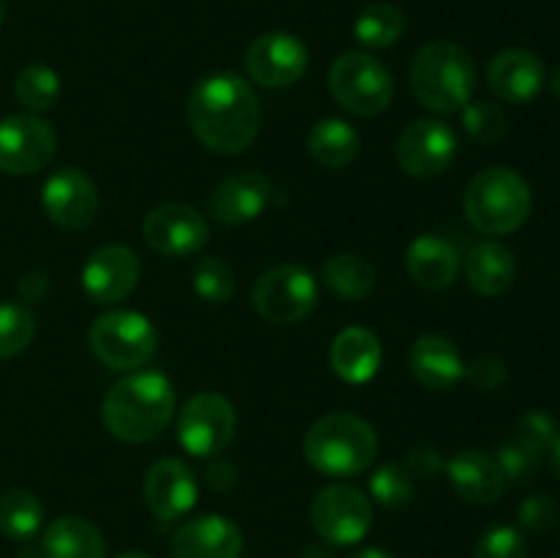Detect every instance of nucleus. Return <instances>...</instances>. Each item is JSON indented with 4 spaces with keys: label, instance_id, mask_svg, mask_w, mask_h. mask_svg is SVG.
<instances>
[{
    "label": "nucleus",
    "instance_id": "9b49d317",
    "mask_svg": "<svg viewBox=\"0 0 560 558\" xmlns=\"http://www.w3.org/2000/svg\"><path fill=\"white\" fill-rule=\"evenodd\" d=\"M58 135L42 115H9L0 118V173L33 175L55 156Z\"/></svg>",
    "mask_w": 560,
    "mask_h": 558
},
{
    "label": "nucleus",
    "instance_id": "f3484780",
    "mask_svg": "<svg viewBox=\"0 0 560 558\" xmlns=\"http://www.w3.org/2000/svg\"><path fill=\"white\" fill-rule=\"evenodd\" d=\"M271 200V178L257 173V170H244V173H235L224 178L222 184H217V189L208 197V213H211L213 222L235 228V224H246L262 217Z\"/></svg>",
    "mask_w": 560,
    "mask_h": 558
},
{
    "label": "nucleus",
    "instance_id": "f704fd0d",
    "mask_svg": "<svg viewBox=\"0 0 560 558\" xmlns=\"http://www.w3.org/2000/svg\"><path fill=\"white\" fill-rule=\"evenodd\" d=\"M459 113H463L465 131H468L474 140L492 146V142H501L503 137L509 135V118L498 104L474 102V98H470Z\"/></svg>",
    "mask_w": 560,
    "mask_h": 558
},
{
    "label": "nucleus",
    "instance_id": "e433bc0d",
    "mask_svg": "<svg viewBox=\"0 0 560 558\" xmlns=\"http://www.w3.org/2000/svg\"><path fill=\"white\" fill-rule=\"evenodd\" d=\"M474 558H528V545L512 525H492L476 542Z\"/></svg>",
    "mask_w": 560,
    "mask_h": 558
},
{
    "label": "nucleus",
    "instance_id": "6e6552de",
    "mask_svg": "<svg viewBox=\"0 0 560 558\" xmlns=\"http://www.w3.org/2000/svg\"><path fill=\"white\" fill-rule=\"evenodd\" d=\"M317 279L295 263L268 268L252 288V306L273 326H295L306 321L317 306Z\"/></svg>",
    "mask_w": 560,
    "mask_h": 558
},
{
    "label": "nucleus",
    "instance_id": "5701e85b",
    "mask_svg": "<svg viewBox=\"0 0 560 558\" xmlns=\"http://www.w3.org/2000/svg\"><path fill=\"white\" fill-rule=\"evenodd\" d=\"M405 268L419 288L446 290L459 274V252L443 235L421 233L405 252Z\"/></svg>",
    "mask_w": 560,
    "mask_h": 558
},
{
    "label": "nucleus",
    "instance_id": "a211bd4d",
    "mask_svg": "<svg viewBox=\"0 0 560 558\" xmlns=\"http://www.w3.org/2000/svg\"><path fill=\"white\" fill-rule=\"evenodd\" d=\"M142 496L153 518L178 520L197 503V479L184 460L164 457L148 468Z\"/></svg>",
    "mask_w": 560,
    "mask_h": 558
},
{
    "label": "nucleus",
    "instance_id": "c9c22d12",
    "mask_svg": "<svg viewBox=\"0 0 560 558\" xmlns=\"http://www.w3.org/2000/svg\"><path fill=\"white\" fill-rule=\"evenodd\" d=\"M514 438L541 457V454H547L556 446V441L560 438L558 421L552 419L547 410H528V414L517 421V435Z\"/></svg>",
    "mask_w": 560,
    "mask_h": 558
},
{
    "label": "nucleus",
    "instance_id": "412c9836",
    "mask_svg": "<svg viewBox=\"0 0 560 558\" xmlns=\"http://www.w3.org/2000/svg\"><path fill=\"white\" fill-rule=\"evenodd\" d=\"M443 470L454 492L468 503L487 507V503H495L506 490V476L498 460L481 449H463L443 465Z\"/></svg>",
    "mask_w": 560,
    "mask_h": 558
},
{
    "label": "nucleus",
    "instance_id": "72a5a7b5",
    "mask_svg": "<svg viewBox=\"0 0 560 558\" xmlns=\"http://www.w3.org/2000/svg\"><path fill=\"white\" fill-rule=\"evenodd\" d=\"M370 496L386 509H402L413 501V476L405 465L386 463L370 476Z\"/></svg>",
    "mask_w": 560,
    "mask_h": 558
},
{
    "label": "nucleus",
    "instance_id": "7ed1b4c3",
    "mask_svg": "<svg viewBox=\"0 0 560 558\" xmlns=\"http://www.w3.org/2000/svg\"><path fill=\"white\" fill-rule=\"evenodd\" d=\"M410 88L416 102L438 115L459 113L476 88V66L459 44L430 42L410 63Z\"/></svg>",
    "mask_w": 560,
    "mask_h": 558
},
{
    "label": "nucleus",
    "instance_id": "423d86ee",
    "mask_svg": "<svg viewBox=\"0 0 560 558\" xmlns=\"http://www.w3.org/2000/svg\"><path fill=\"white\" fill-rule=\"evenodd\" d=\"M88 342L107 370L131 372L156 356L159 334L142 312L113 310L93 321Z\"/></svg>",
    "mask_w": 560,
    "mask_h": 558
},
{
    "label": "nucleus",
    "instance_id": "dca6fc26",
    "mask_svg": "<svg viewBox=\"0 0 560 558\" xmlns=\"http://www.w3.org/2000/svg\"><path fill=\"white\" fill-rule=\"evenodd\" d=\"M42 206L52 224L63 230H80L96 217L98 191L82 170L60 167L44 184Z\"/></svg>",
    "mask_w": 560,
    "mask_h": 558
},
{
    "label": "nucleus",
    "instance_id": "9d476101",
    "mask_svg": "<svg viewBox=\"0 0 560 558\" xmlns=\"http://www.w3.org/2000/svg\"><path fill=\"white\" fill-rule=\"evenodd\" d=\"M235 438V408L217 392H200L180 408L178 441L195 457H217Z\"/></svg>",
    "mask_w": 560,
    "mask_h": 558
},
{
    "label": "nucleus",
    "instance_id": "1a4fd4ad",
    "mask_svg": "<svg viewBox=\"0 0 560 558\" xmlns=\"http://www.w3.org/2000/svg\"><path fill=\"white\" fill-rule=\"evenodd\" d=\"M312 528L326 545L348 547L364 539L372 528V503L359 487L328 485L312 501Z\"/></svg>",
    "mask_w": 560,
    "mask_h": 558
},
{
    "label": "nucleus",
    "instance_id": "39448f33",
    "mask_svg": "<svg viewBox=\"0 0 560 558\" xmlns=\"http://www.w3.org/2000/svg\"><path fill=\"white\" fill-rule=\"evenodd\" d=\"M463 206L465 217L479 233L509 235L528 222L534 191L517 170L487 167L470 178Z\"/></svg>",
    "mask_w": 560,
    "mask_h": 558
},
{
    "label": "nucleus",
    "instance_id": "2eb2a0df",
    "mask_svg": "<svg viewBox=\"0 0 560 558\" xmlns=\"http://www.w3.org/2000/svg\"><path fill=\"white\" fill-rule=\"evenodd\" d=\"M80 282L93 304H118L140 282V257L124 244L102 246L85 260Z\"/></svg>",
    "mask_w": 560,
    "mask_h": 558
},
{
    "label": "nucleus",
    "instance_id": "4c0bfd02",
    "mask_svg": "<svg viewBox=\"0 0 560 558\" xmlns=\"http://www.w3.org/2000/svg\"><path fill=\"white\" fill-rule=\"evenodd\" d=\"M498 465H501V470H503V476H506V481L509 479H525V476L528 474H534L536 470V465H539V454H534L530 452L528 446H525V443H520L517 438H514V441H509V443H503L501 449H498Z\"/></svg>",
    "mask_w": 560,
    "mask_h": 558
},
{
    "label": "nucleus",
    "instance_id": "2f4dec72",
    "mask_svg": "<svg viewBox=\"0 0 560 558\" xmlns=\"http://www.w3.org/2000/svg\"><path fill=\"white\" fill-rule=\"evenodd\" d=\"M36 337V317L27 304L3 301L0 304V361L25 353Z\"/></svg>",
    "mask_w": 560,
    "mask_h": 558
},
{
    "label": "nucleus",
    "instance_id": "cd10ccee",
    "mask_svg": "<svg viewBox=\"0 0 560 558\" xmlns=\"http://www.w3.org/2000/svg\"><path fill=\"white\" fill-rule=\"evenodd\" d=\"M320 277L323 284L345 301L366 299L377 282L375 266L355 252H339V255L328 257L320 268Z\"/></svg>",
    "mask_w": 560,
    "mask_h": 558
},
{
    "label": "nucleus",
    "instance_id": "4be33fe9",
    "mask_svg": "<svg viewBox=\"0 0 560 558\" xmlns=\"http://www.w3.org/2000/svg\"><path fill=\"white\" fill-rule=\"evenodd\" d=\"M465 361L457 345L443 334H424L410 348V372L435 392H452L465 381Z\"/></svg>",
    "mask_w": 560,
    "mask_h": 558
},
{
    "label": "nucleus",
    "instance_id": "a878e982",
    "mask_svg": "<svg viewBox=\"0 0 560 558\" xmlns=\"http://www.w3.org/2000/svg\"><path fill=\"white\" fill-rule=\"evenodd\" d=\"M44 558H107V542L102 531L85 518L66 514L49 523L42 536Z\"/></svg>",
    "mask_w": 560,
    "mask_h": 558
},
{
    "label": "nucleus",
    "instance_id": "49530a36",
    "mask_svg": "<svg viewBox=\"0 0 560 558\" xmlns=\"http://www.w3.org/2000/svg\"><path fill=\"white\" fill-rule=\"evenodd\" d=\"M115 558H151V556H148V553H140V550H126Z\"/></svg>",
    "mask_w": 560,
    "mask_h": 558
},
{
    "label": "nucleus",
    "instance_id": "58836bf2",
    "mask_svg": "<svg viewBox=\"0 0 560 558\" xmlns=\"http://www.w3.org/2000/svg\"><path fill=\"white\" fill-rule=\"evenodd\" d=\"M558 518V507L550 496L539 492V496L525 498L523 507H520V525L530 534H545Z\"/></svg>",
    "mask_w": 560,
    "mask_h": 558
},
{
    "label": "nucleus",
    "instance_id": "09e8293b",
    "mask_svg": "<svg viewBox=\"0 0 560 558\" xmlns=\"http://www.w3.org/2000/svg\"><path fill=\"white\" fill-rule=\"evenodd\" d=\"M3 16H5V9H3V0H0V27H3Z\"/></svg>",
    "mask_w": 560,
    "mask_h": 558
},
{
    "label": "nucleus",
    "instance_id": "c85d7f7f",
    "mask_svg": "<svg viewBox=\"0 0 560 558\" xmlns=\"http://www.w3.org/2000/svg\"><path fill=\"white\" fill-rule=\"evenodd\" d=\"M44 523V507L31 490H14L3 492L0 496V531H3L9 539L25 542L31 536L38 534Z\"/></svg>",
    "mask_w": 560,
    "mask_h": 558
},
{
    "label": "nucleus",
    "instance_id": "ddd939ff",
    "mask_svg": "<svg viewBox=\"0 0 560 558\" xmlns=\"http://www.w3.org/2000/svg\"><path fill=\"white\" fill-rule=\"evenodd\" d=\"M208 222L197 208L162 202L142 219V239L162 257H191L208 244Z\"/></svg>",
    "mask_w": 560,
    "mask_h": 558
},
{
    "label": "nucleus",
    "instance_id": "a18cd8bd",
    "mask_svg": "<svg viewBox=\"0 0 560 558\" xmlns=\"http://www.w3.org/2000/svg\"><path fill=\"white\" fill-rule=\"evenodd\" d=\"M552 452V470H556V476L560 479V438L556 441V446L550 449Z\"/></svg>",
    "mask_w": 560,
    "mask_h": 558
},
{
    "label": "nucleus",
    "instance_id": "7c9ffc66",
    "mask_svg": "<svg viewBox=\"0 0 560 558\" xmlns=\"http://www.w3.org/2000/svg\"><path fill=\"white\" fill-rule=\"evenodd\" d=\"M14 96L27 113L38 115L55 107L60 96V77L52 66L47 63H27L25 69L16 74Z\"/></svg>",
    "mask_w": 560,
    "mask_h": 558
},
{
    "label": "nucleus",
    "instance_id": "79ce46f5",
    "mask_svg": "<svg viewBox=\"0 0 560 558\" xmlns=\"http://www.w3.org/2000/svg\"><path fill=\"white\" fill-rule=\"evenodd\" d=\"M47 293H49L47 274L31 271V274H25V277H22V282H20L22 301H27V304H38V301L47 299Z\"/></svg>",
    "mask_w": 560,
    "mask_h": 558
},
{
    "label": "nucleus",
    "instance_id": "f8f14e48",
    "mask_svg": "<svg viewBox=\"0 0 560 558\" xmlns=\"http://www.w3.org/2000/svg\"><path fill=\"white\" fill-rule=\"evenodd\" d=\"M457 159V135L448 124L421 118L405 126L397 140V162L413 178H438Z\"/></svg>",
    "mask_w": 560,
    "mask_h": 558
},
{
    "label": "nucleus",
    "instance_id": "4468645a",
    "mask_svg": "<svg viewBox=\"0 0 560 558\" xmlns=\"http://www.w3.org/2000/svg\"><path fill=\"white\" fill-rule=\"evenodd\" d=\"M246 71L260 88H288L310 66V49L293 33H262L246 49Z\"/></svg>",
    "mask_w": 560,
    "mask_h": 558
},
{
    "label": "nucleus",
    "instance_id": "0eeeda50",
    "mask_svg": "<svg viewBox=\"0 0 560 558\" xmlns=\"http://www.w3.org/2000/svg\"><path fill=\"white\" fill-rule=\"evenodd\" d=\"M328 88L348 113L361 115V118L383 113L394 96V80L386 66L361 49L345 53L334 60L328 71Z\"/></svg>",
    "mask_w": 560,
    "mask_h": 558
},
{
    "label": "nucleus",
    "instance_id": "ea45409f",
    "mask_svg": "<svg viewBox=\"0 0 560 558\" xmlns=\"http://www.w3.org/2000/svg\"><path fill=\"white\" fill-rule=\"evenodd\" d=\"M506 375L509 372H506V364H503V359H498V356L492 353L479 356L474 364L465 367V377H468L476 388H485V392H492V388L503 386Z\"/></svg>",
    "mask_w": 560,
    "mask_h": 558
},
{
    "label": "nucleus",
    "instance_id": "f257e3e1",
    "mask_svg": "<svg viewBox=\"0 0 560 558\" xmlns=\"http://www.w3.org/2000/svg\"><path fill=\"white\" fill-rule=\"evenodd\" d=\"M186 118L208 151L235 156L255 142L262 115L255 88L244 77L219 71L191 88Z\"/></svg>",
    "mask_w": 560,
    "mask_h": 558
},
{
    "label": "nucleus",
    "instance_id": "393cba45",
    "mask_svg": "<svg viewBox=\"0 0 560 558\" xmlns=\"http://www.w3.org/2000/svg\"><path fill=\"white\" fill-rule=\"evenodd\" d=\"M517 277L514 252L501 241H479L465 257V279L479 295L506 293Z\"/></svg>",
    "mask_w": 560,
    "mask_h": 558
},
{
    "label": "nucleus",
    "instance_id": "c756f323",
    "mask_svg": "<svg viewBox=\"0 0 560 558\" xmlns=\"http://www.w3.org/2000/svg\"><path fill=\"white\" fill-rule=\"evenodd\" d=\"M355 42L364 44L366 49H386L402 38L405 16L397 5L392 3H372L359 14L353 25Z\"/></svg>",
    "mask_w": 560,
    "mask_h": 558
},
{
    "label": "nucleus",
    "instance_id": "37998d69",
    "mask_svg": "<svg viewBox=\"0 0 560 558\" xmlns=\"http://www.w3.org/2000/svg\"><path fill=\"white\" fill-rule=\"evenodd\" d=\"M301 558H337V556H334L331 545H326V542H312V545L304 547Z\"/></svg>",
    "mask_w": 560,
    "mask_h": 558
},
{
    "label": "nucleus",
    "instance_id": "f03ea898",
    "mask_svg": "<svg viewBox=\"0 0 560 558\" xmlns=\"http://www.w3.org/2000/svg\"><path fill=\"white\" fill-rule=\"evenodd\" d=\"M175 416V392L156 370L131 372L102 403V421L118 441L145 443L162 435Z\"/></svg>",
    "mask_w": 560,
    "mask_h": 558
},
{
    "label": "nucleus",
    "instance_id": "aec40b11",
    "mask_svg": "<svg viewBox=\"0 0 560 558\" xmlns=\"http://www.w3.org/2000/svg\"><path fill=\"white\" fill-rule=\"evenodd\" d=\"M490 91L506 104H528L545 88V63L523 47H509L490 60Z\"/></svg>",
    "mask_w": 560,
    "mask_h": 558
},
{
    "label": "nucleus",
    "instance_id": "de8ad7c7",
    "mask_svg": "<svg viewBox=\"0 0 560 558\" xmlns=\"http://www.w3.org/2000/svg\"><path fill=\"white\" fill-rule=\"evenodd\" d=\"M552 93L560 98V66L556 69V74H552Z\"/></svg>",
    "mask_w": 560,
    "mask_h": 558
},
{
    "label": "nucleus",
    "instance_id": "a19ab883",
    "mask_svg": "<svg viewBox=\"0 0 560 558\" xmlns=\"http://www.w3.org/2000/svg\"><path fill=\"white\" fill-rule=\"evenodd\" d=\"M443 460H441V454L435 452V449H430V446H421V449H413V452H408V465H405V468L410 470V476H435V474H441L443 470Z\"/></svg>",
    "mask_w": 560,
    "mask_h": 558
},
{
    "label": "nucleus",
    "instance_id": "473e14b6",
    "mask_svg": "<svg viewBox=\"0 0 560 558\" xmlns=\"http://www.w3.org/2000/svg\"><path fill=\"white\" fill-rule=\"evenodd\" d=\"M191 288L206 304H228L235 293V274L222 257H200L191 268Z\"/></svg>",
    "mask_w": 560,
    "mask_h": 558
},
{
    "label": "nucleus",
    "instance_id": "6ab92c4d",
    "mask_svg": "<svg viewBox=\"0 0 560 558\" xmlns=\"http://www.w3.org/2000/svg\"><path fill=\"white\" fill-rule=\"evenodd\" d=\"M170 553L173 558H241L244 534L222 514H202L175 531Z\"/></svg>",
    "mask_w": 560,
    "mask_h": 558
},
{
    "label": "nucleus",
    "instance_id": "20e7f679",
    "mask_svg": "<svg viewBox=\"0 0 560 558\" xmlns=\"http://www.w3.org/2000/svg\"><path fill=\"white\" fill-rule=\"evenodd\" d=\"M304 454L320 474L345 479L364 474L377 454L372 425L348 410H334L317 419L304 438Z\"/></svg>",
    "mask_w": 560,
    "mask_h": 558
},
{
    "label": "nucleus",
    "instance_id": "c03bdc74",
    "mask_svg": "<svg viewBox=\"0 0 560 558\" xmlns=\"http://www.w3.org/2000/svg\"><path fill=\"white\" fill-rule=\"evenodd\" d=\"M350 558H397V556L383 550V547H361V550H355Z\"/></svg>",
    "mask_w": 560,
    "mask_h": 558
},
{
    "label": "nucleus",
    "instance_id": "b1692460",
    "mask_svg": "<svg viewBox=\"0 0 560 558\" xmlns=\"http://www.w3.org/2000/svg\"><path fill=\"white\" fill-rule=\"evenodd\" d=\"M383 364V345L370 328L350 326L334 337L331 367L345 383H370Z\"/></svg>",
    "mask_w": 560,
    "mask_h": 558
},
{
    "label": "nucleus",
    "instance_id": "bb28decb",
    "mask_svg": "<svg viewBox=\"0 0 560 558\" xmlns=\"http://www.w3.org/2000/svg\"><path fill=\"white\" fill-rule=\"evenodd\" d=\"M310 156L326 170H342L359 156L361 137L353 129V124L342 118H323L312 126L306 137Z\"/></svg>",
    "mask_w": 560,
    "mask_h": 558
}]
</instances>
